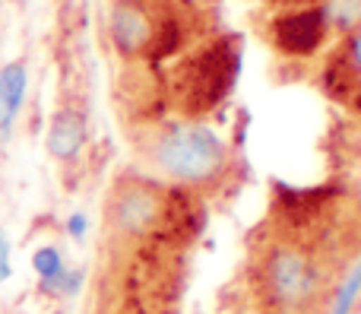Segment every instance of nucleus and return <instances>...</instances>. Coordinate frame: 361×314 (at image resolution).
Listing matches in <instances>:
<instances>
[{
    "label": "nucleus",
    "mask_w": 361,
    "mask_h": 314,
    "mask_svg": "<svg viewBox=\"0 0 361 314\" xmlns=\"http://www.w3.org/2000/svg\"><path fill=\"white\" fill-rule=\"evenodd\" d=\"M320 86L336 105L361 114V23L343 32L339 44L326 54Z\"/></svg>",
    "instance_id": "obj_5"
},
{
    "label": "nucleus",
    "mask_w": 361,
    "mask_h": 314,
    "mask_svg": "<svg viewBox=\"0 0 361 314\" xmlns=\"http://www.w3.org/2000/svg\"><path fill=\"white\" fill-rule=\"evenodd\" d=\"M86 232H89V219H86V216H82V213L70 216V219H67V235H70V238L82 241V238H86Z\"/></svg>",
    "instance_id": "obj_11"
},
{
    "label": "nucleus",
    "mask_w": 361,
    "mask_h": 314,
    "mask_svg": "<svg viewBox=\"0 0 361 314\" xmlns=\"http://www.w3.org/2000/svg\"><path fill=\"white\" fill-rule=\"evenodd\" d=\"M19 4H25V0H19Z\"/></svg>",
    "instance_id": "obj_14"
},
{
    "label": "nucleus",
    "mask_w": 361,
    "mask_h": 314,
    "mask_svg": "<svg viewBox=\"0 0 361 314\" xmlns=\"http://www.w3.org/2000/svg\"><path fill=\"white\" fill-rule=\"evenodd\" d=\"M32 267H35V273L42 277V283H51V279H57L63 270H67V267H63L61 251H57L54 245L38 248V251L32 254Z\"/></svg>",
    "instance_id": "obj_10"
},
{
    "label": "nucleus",
    "mask_w": 361,
    "mask_h": 314,
    "mask_svg": "<svg viewBox=\"0 0 361 314\" xmlns=\"http://www.w3.org/2000/svg\"><path fill=\"white\" fill-rule=\"evenodd\" d=\"M330 35L324 4L292 6L273 19V44L288 57H311Z\"/></svg>",
    "instance_id": "obj_6"
},
{
    "label": "nucleus",
    "mask_w": 361,
    "mask_h": 314,
    "mask_svg": "<svg viewBox=\"0 0 361 314\" xmlns=\"http://www.w3.org/2000/svg\"><path fill=\"white\" fill-rule=\"evenodd\" d=\"M86 140H89L86 111L76 105L57 108L54 118H51V127H48V140H44L51 159H57V162H73L82 152Z\"/></svg>",
    "instance_id": "obj_7"
},
{
    "label": "nucleus",
    "mask_w": 361,
    "mask_h": 314,
    "mask_svg": "<svg viewBox=\"0 0 361 314\" xmlns=\"http://www.w3.org/2000/svg\"><path fill=\"white\" fill-rule=\"evenodd\" d=\"M140 162L156 181L190 194H212L235 171L231 146L197 121H169L140 140Z\"/></svg>",
    "instance_id": "obj_1"
},
{
    "label": "nucleus",
    "mask_w": 361,
    "mask_h": 314,
    "mask_svg": "<svg viewBox=\"0 0 361 314\" xmlns=\"http://www.w3.org/2000/svg\"><path fill=\"white\" fill-rule=\"evenodd\" d=\"M171 184L156 178H127L111 191L108 203V222L121 238H149L159 235L169 222Z\"/></svg>",
    "instance_id": "obj_2"
},
{
    "label": "nucleus",
    "mask_w": 361,
    "mask_h": 314,
    "mask_svg": "<svg viewBox=\"0 0 361 314\" xmlns=\"http://www.w3.org/2000/svg\"><path fill=\"white\" fill-rule=\"evenodd\" d=\"M238 70V54L225 48H209L203 54H197L193 61H187L184 67V86H180V105L187 111H206L212 108L235 83Z\"/></svg>",
    "instance_id": "obj_4"
},
{
    "label": "nucleus",
    "mask_w": 361,
    "mask_h": 314,
    "mask_svg": "<svg viewBox=\"0 0 361 314\" xmlns=\"http://www.w3.org/2000/svg\"><path fill=\"white\" fill-rule=\"evenodd\" d=\"M317 264L298 245H273L263 254V283L282 308H305L320 289Z\"/></svg>",
    "instance_id": "obj_3"
},
{
    "label": "nucleus",
    "mask_w": 361,
    "mask_h": 314,
    "mask_svg": "<svg viewBox=\"0 0 361 314\" xmlns=\"http://www.w3.org/2000/svg\"><path fill=\"white\" fill-rule=\"evenodd\" d=\"M358 296H361V260L343 277L336 298H333L330 314H352L355 311V305H358Z\"/></svg>",
    "instance_id": "obj_9"
},
{
    "label": "nucleus",
    "mask_w": 361,
    "mask_h": 314,
    "mask_svg": "<svg viewBox=\"0 0 361 314\" xmlns=\"http://www.w3.org/2000/svg\"><path fill=\"white\" fill-rule=\"evenodd\" d=\"M29 89V67L25 61H10L0 67V140L10 137L13 124L19 118V108Z\"/></svg>",
    "instance_id": "obj_8"
},
{
    "label": "nucleus",
    "mask_w": 361,
    "mask_h": 314,
    "mask_svg": "<svg viewBox=\"0 0 361 314\" xmlns=\"http://www.w3.org/2000/svg\"><path fill=\"white\" fill-rule=\"evenodd\" d=\"M6 277H10V241L0 232V283H4Z\"/></svg>",
    "instance_id": "obj_12"
},
{
    "label": "nucleus",
    "mask_w": 361,
    "mask_h": 314,
    "mask_svg": "<svg viewBox=\"0 0 361 314\" xmlns=\"http://www.w3.org/2000/svg\"><path fill=\"white\" fill-rule=\"evenodd\" d=\"M286 4H292V6H311V4H324V0H286Z\"/></svg>",
    "instance_id": "obj_13"
}]
</instances>
